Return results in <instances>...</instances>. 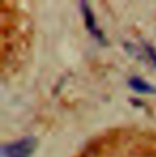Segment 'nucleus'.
I'll use <instances>...</instances> for the list:
<instances>
[{
  "instance_id": "obj_1",
  "label": "nucleus",
  "mask_w": 156,
  "mask_h": 157,
  "mask_svg": "<svg viewBox=\"0 0 156 157\" xmlns=\"http://www.w3.org/2000/svg\"><path fill=\"white\" fill-rule=\"evenodd\" d=\"M36 145V138L26 136L15 143L4 145L1 149V155L2 157H28L34 151Z\"/></svg>"
},
{
  "instance_id": "obj_2",
  "label": "nucleus",
  "mask_w": 156,
  "mask_h": 157,
  "mask_svg": "<svg viewBox=\"0 0 156 157\" xmlns=\"http://www.w3.org/2000/svg\"><path fill=\"white\" fill-rule=\"evenodd\" d=\"M80 10L83 12V17H84V22H85V27L89 31V33L92 36H94L100 43L105 44V38L103 36V33L100 32V29L96 27V22H95V17L89 7V5L85 1H80Z\"/></svg>"
},
{
  "instance_id": "obj_3",
  "label": "nucleus",
  "mask_w": 156,
  "mask_h": 157,
  "mask_svg": "<svg viewBox=\"0 0 156 157\" xmlns=\"http://www.w3.org/2000/svg\"><path fill=\"white\" fill-rule=\"evenodd\" d=\"M129 86L139 94H156V88L139 77H132L128 80Z\"/></svg>"
},
{
  "instance_id": "obj_4",
  "label": "nucleus",
  "mask_w": 156,
  "mask_h": 157,
  "mask_svg": "<svg viewBox=\"0 0 156 157\" xmlns=\"http://www.w3.org/2000/svg\"><path fill=\"white\" fill-rule=\"evenodd\" d=\"M144 49H145L146 54L149 55V57H150L153 65L155 66V68H156V50L151 45H149V44H144Z\"/></svg>"
}]
</instances>
